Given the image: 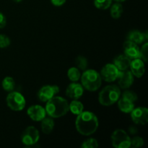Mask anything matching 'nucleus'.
<instances>
[{"label":"nucleus","mask_w":148,"mask_h":148,"mask_svg":"<svg viewBox=\"0 0 148 148\" xmlns=\"http://www.w3.org/2000/svg\"><path fill=\"white\" fill-rule=\"evenodd\" d=\"M130 67L131 68V72L133 75L138 78L143 77L145 72L144 62L140 58L134 59H133V61H131Z\"/></svg>","instance_id":"15"},{"label":"nucleus","mask_w":148,"mask_h":148,"mask_svg":"<svg viewBox=\"0 0 148 148\" xmlns=\"http://www.w3.org/2000/svg\"><path fill=\"white\" fill-rule=\"evenodd\" d=\"M111 143L116 148H129L131 146V138L124 130L118 129L111 134Z\"/></svg>","instance_id":"5"},{"label":"nucleus","mask_w":148,"mask_h":148,"mask_svg":"<svg viewBox=\"0 0 148 148\" xmlns=\"http://www.w3.org/2000/svg\"><path fill=\"white\" fill-rule=\"evenodd\" d=\"M82 85L87 90L94 92L101 88L102 78L101 75L94 69L85 70L81 76Z\"/></svg>","instance_id":"4"},{"label":"nucleus","mask_w":148,"mask_h":148,"mask_svg":"<svg viewBox=\"0 0 148 148\" xmlns=\"http://www.w3.org/2000/svg\"><path fill=\"white\" fill-rule=\"evenodd\" d=\"M7 25V19L3 13L0 12V29L4 28Z\"/></svg>","instance_id":"31"},{"label":"nucleus","mask_w":148,"mask_h":148,"mask_svg":"<svg viewBox=\"0 0 148 148\" xmlns=\"http://www.w3.org/2000/svg\"><path fill=\"white\" fill-rule=\"evenodd\" d=\"M131 117L136 124L145 125L148 121V109L145 107L134 108L131 112Z\"/></svg>","instance_id":"9"},{"label":"nucleus","mask_w":148,"mask_h":148,"mask_svg":"<svg viewBox=\"0 0 148 148\" xmlns=\"http://www.w3.org/2000/svg\"><path fill=\"white\" fill-rule=\"evenodd\" d=\"M7 106L12 111H20L24 109L25 106V99L20 92L16 91L10 92L7 97Z\"/></svg>","instance_id":"6"},{"label":"nucleus","mask_w":148,"mask_h":148,"mask_svg":"<svg viewBox=\"0 0 148 148\" xmlns=\"http://www.w3.org/2000/svg\"><path fill=\"white\" fill-rule=\"evenodd\" d=\"M46 103V112L51 118H60L69 111L68 101L62 97L53 96Z\"/></svg>","instance_id":"2"},{"label":"nucleus","mask_w":148,"mask_h":148,"mask_svg":"<svg viewBox=\"0 0 148 148\" xmlns=\"http://www.w3.org/2000/svg\"><path fill=\"white\" fill-rule=\"evenodd\" d=\"M147 32L142 33L139 30H132L129 33L127 40L137 44H140L145 40H147Z\"/></svg>","instance_id":"16"},{"label":"nucleus","mask_w":148,"mask_h":148,"mask_svg":"<svg viewBox=\"0 0 148 148\" xmlns=\"http://www.w3.org/2000/svg\"><path fill=\"white\" fill-rule=\"evenodd\" d=\"M137 132V129L134 128V127H130V132L132 133V134H134V133H136Z\"/></svg>","instance_id":"33"},{"label":"nucleus","mask_w":148,"mask_h":148,"mask_svg":"<svg viewBox=\"0 0 148 148\" xmlns=\"http://www.w3.org/2000/svg\"><path fill=\"white\" fill-rule=\"evenodd\" d=\"M10 43H11V40L8 36L6 35L0 34V49L8 47Z\"/></svg>","instance_id":"29"},{"label":"nucleus","mask_w":148,"mask_h":148,"mask_svg":"<svg viewBox=\"0 0 148 148\" xmlns=\"http://www.w3.org/2000/svg\"><path fill=\"white\" fill-rule=\"evenodd\" d=\"M66 0H51V2L53 6L56 7H61L65 4Z\"/></svg>","instance_id":"32"},{"label":"nucleus","mask_w":148,"mask_h":148,"mask_svg":"<svg viewBox=\"0 0 148 148\" xmlns=\"http://www.w3.org/2000/svg\"><path fill=\"white\" fill-rule=\"evenodd\" d=\"M114 1H116V2L121 3V2H123V1H125L126 0H114Z\"/></svg>","instance_id":"34"},{"label":"nucleus","mask_w":148,"mask_h":148,"mask_svg":"<svg viewBox=\"0 0 148 148\" xmlns=\"http://www.w3.org/2000/svg\"><path fill=\"white\" fill-rule=\"evenodd\" d=\"M84 93V88L81 84L73 82L69 84L66 90V95L69 98L77 100L82 96Z\"/></svg>","instance_id":"13"},{"label":"nucleus","mask_w":148,"mask_h":148,"mask_svg":"<svg viewBox=\"0 0 148 148\" xmlns=\"http://www.w3.org/2000/svg\"><path fill=\"white\" fill-rule=\"evenodd\" d=\"M147 51H148V43L146 42L141 49H140V59H141L143 62H147Z\"/></svg>","instance_id":"28"},{"label":"nucleus","mask_w":148,"mask_h":148,"mask_svg":"<svg viewBox=\"0 0 148 148\" xmlns=\"http://www.w3.org/2000/svg\"><path fill=\"white\" fill-rule=\"evenodd\" d=\"M67 76L72 82H77L81 77L79 69L77 67H71L67 72Z\"/></svg>","instance_id":"23"},{"label":"nucleus","mask_w":148,"mask_h":148,"mask_svg":"<svg viewBox=\"0 0 148 148\" xmlns=\"http://www.w3.org/2000/svg\"><path fill=\"white\" fill-rule=\"evenodd\" d=\"M124 55L130 59H134L140 58V48L137 43H134L127 40L124 43Z\"/></svg>","instance_id":"14"},{"label":"nucleus","mask_w":148,"mask_h":148,"mask_svg":"<svg viewBox=\"0 0 148 148\" xmlns=\"http://www.w3.org/2000/svg\"><path fill=\"white\" fill-rule=\"evenodd\" d=\"M123 12V7L119 2L113 4L111 7V15L114 19H118L121 16Z\"/></svg>","instance_id":"22"},{"label":"nucleus","mask_w":148,"mask_h":148,"mask_svg":"<svg viewBox=\"0 0 148 148\" xmlns=\"http://www.w3.org/2000/svg\"><path fill=\"white\" fill-rule=\"evenodd\" d=\"M1 85L4 90L7 92H12L14 90L15 87V82L12 77H6L2 80Z\"/></svg>","instance_id":"21"},{"label":"nucleus","mask_w":148,"mask_h":148,"mask_svg":"<svg viewBox=\"0 0 148 148\" xmlns=\"http://www.w3.org/2000/svg\"><path fill=\"white\" fill-rule=\"evenodd\" d=\"M117 103H118V107L120 111L126 114H130L134 108V102L123 97H120Z\"/></svg>","instance_id":"18"},{"label":"nucleus","mask_w":148,"mask_h":148,"mask_svg":"<svg viewBox=\"0 0 148 148\" xmlns=\"http://www.w3.org/2000/svg\"><path fill=\"white\" fill-rule=\"evenodd\" d=\"M99 125L98 117L90 111H82L75 121L77 131L84 136H90L97 131Z\"/></svg>","instance_id":"1"},{"label":"nucleus","mask_w":148,"mask_h":148,"mask_svg":"<svg viewBox=\"0 0 148 148\" xmlns=\"http://www.w3.org/2000/svg\"><path fill=\"white\" fill-rule=\"evenodd\" d=\"M13 1H16V2H20V1H22L23 0H13Z\"/></svg>","instance_id":"35"},{"label":"nucleus","mask_w":148,"mask_h":148,"mask_svg":"<svg viewBox=\"0 0 148 148\" xmlns=\"http://www.w3.org/2000/svg\"><path fill=\"white\" fill-rule=\"evenodd\" d=\"M131 64V59L126 55H118L114 60V64L118 68L119 70L124 71L128 69Z\"/></svg>","instance_id":"17"},{"label":"nucleus","mask_w":148,"mask_h":148,"mask_svg":"<svg viewBox=\"0 0 148 148\" xmlns=\"http://www.w3.org/2000/svg\"><path fill=\"white\" fill-rule=\"evenodd\" d=\"M84 106L81 102L77 100H74L69 104V110L75 115H79L83 111Z\"/></svg>","instance_id":"20"},{"label":"nucleus","mask_w":148,"mask_h":148,"mask_svg":"<svg viewBox=\"0 0 148 148\" xmlns=\"http://www.w3.org/2000/svg\"><path fill=\"white\" fill-rule=\"evenodd\" d=\"M27 114L28 116L35 121H40L46 116L45 108L39 105H33L29 107L27 111Z\"/></svg>","instance_id":"11"},{"label":"nucleus","mask_w":148,"mask_h":148,"mask_svg":"<svg viewBox=\"0 0 148 148\" xmlns=\"http://www.w3.org/2000/svg\"><path fill=\"white\" fill-rule=\"evenodd\" d=\"M121 97V90L119 87L115 85L106 86L103 88L98 95V101L105 106H109L118 101Z\"/></svg>","instance_id":"3"},{"label":"nucleus","mask_w":148,"mask_h":148,"mask_svg":"<svg viewBox=\"0 0 148 148\" xmlns=\"http://www.w3.org/2000/svg\"><path fill=\"white\" fill-rule=\"evenodd\" d=\"M121 71L114 64H107L101 71V77L102 79L108 82H112L118 79Z\"/></svg>","instance_id":"8"},{"label":"nucleus","mask_w":148,"mask_h":148,"mask_svg":"<svg viewBox=\"0 0 148 148\" xmlns=\"http://www.w3.org/2000/svg\"><path fill=\"white\" fill-rule=\"evenodd\" d=\"M123 98H127L132 102H135L137 100V95L136 92H134L132 90H125L122 94Z\"/></svg>","instance_id":"27"},{"label":"nucleus","mask_w":148,"mask_h":148,"mask_svg":"<svg viewBox=\"0 0 148 148\" xmlns=\"http://www.w3.org/2000/svg\"><path fill=\"white\" fill-rule=\"evenodd\" d=\"M59 92V88L57 85H45L39 90L38 96L40 101L47 102Z\"/></svg>","instance_id":"10"},{"label":"nucleus","mask_w":148,"mask_h":148,"mask_svg":"<svg viewBox=\"0 0 148 148\" xmlns=\"http://www.w3.org/2000/svg\"><path fill=\"white\" fill-rule=\"evenodd\" d=\"M39 137L40 134L38 130L36 127L30 126L27 127L22 133L21 141L25 145L30 147L33 146L38 142Z\"/></svg>","instance_id":"7"},{"label":"nucleus","mask_w":148,"mask_h":148,"mask_svg":"<svg viewBox=\"0 0 148 148\" xmlns=\"http://www.w3.org/2000/svg\"><path fill=\"white\" fill-rule=\"evenodd\" d=\"M144 145V140L140 137H134L131 140V146L133 147H140Z\"/></svg>","instance_id":"30"},{"label":"nucleus","mask_w":148,"mask_h":148,"mask_svg":"<svg viewBox=\"0 0 148 148\" xmlns=\"http://www.w3.org/2000/svg\"><path fill=\"white\" fill-rule=\"evenodd\" d=\"M113 0H94V5L99 10H105L109 8Z\"/></svg>","instance_id":"24"},{"label":"nucleus","mask_w":148,"mask_h":148,"mask_svg":"<svg viewBox=\"0 0 148 148\" xmlns=\"http://www.w3.org/2000/svg\"><path fill=\"white\" fill-rule=\"evenodd\" d=\"M41 130L44 134H49L52 132L54 128L55 123L53 118H46L45 117L43 120H41Z\"/></svg>","instance_id":"19"},{"label":"nucleus","mask_w":148,"mask_h":148,"mask_svg":"<svg viewBox=\"0 0 148 148\" xmlns=\"http://www.w3.org/2000/svg\"><path fill=\"white\" fill-rule=\"evenodd\" d=\"M98 147V143L95 139L89 138L82 143V148H96Z\"/></svg>","instance_id":"26"},{"label":"nucleus","mask_w":148,"mask_h":148,"mask_svg":"<svg viewBox=\"0 0 148 148\" xmlns=\"http://www.w3.org/2000/svg\"><path fill=\"white\" fill-rule=\"evenodd\" d=\"M75 64H76L77 68L80 70H86L88 67V62L85 57L82 56H78L75 59Z\"/></svg>","instance_id":"25"},{"label":"nucleus","mask_w":148,"mask_h":148,"mask_svg":"<svg viewBox=\"0 0 148 148\" xmlns=\"http://www.w3.org/2000/svg\"><path fill=\"white\" fill-rule=\"evenodd\" d=\"M118 79L119 86L121 89H128L134 82V75L131 71L126 69L124 71H121Z\"/></svg>","instance_id":"12"}]
</instances>
